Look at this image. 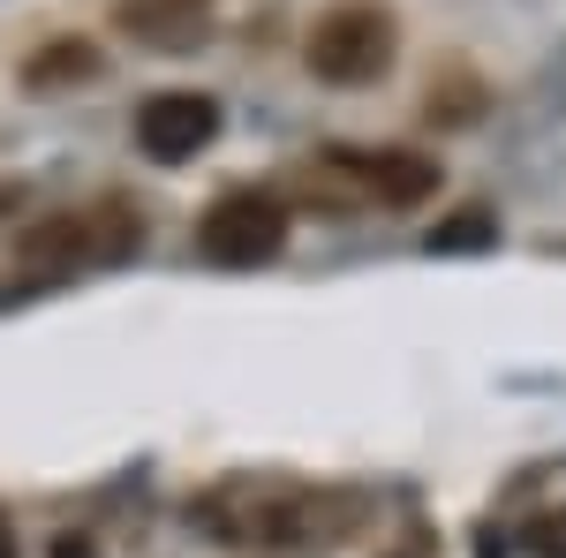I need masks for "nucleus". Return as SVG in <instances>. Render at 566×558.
Here are the masks:
<instances>
[{
    "instance_id": "nucleus-9",
    "label": "nucleus",
    "mask_w": 566,
    "mask_h": 558,
    "mask_svg": "<svg viewBox=\"0 0 566 558\" xmlns=\"http://www.w3.org/2000/svg\"><path fill=\"white\" fill-rule=\"evenodd\" d=\"M491 234H499V219H491V212H453V219L431 234V250H483Z\"/></svg>"
},
{
    "instance_id": "nucleus-3",
    "label": "nucleus",
    "mask_w": 566,
    "mask_h": 558,
    "mask_svg": "<svg viewBox=\"0 0 566 558\" xmlns=\"http://www.w3.org/2000/svg\"><path fill=\"white\" fill-rule=\"evenodd\" d=\"M197 250L219 272H258L287 250V197L280 189H227L212 212L197 219Z\"/></svg>"
},
{
    "instance_id": "nucleus-4",
    "label": "nucleus",
    "mask_w": 566,
    "mask_h": 558,
    "mask_svg": "<svg viewBox=\"0 0 566 558\" xmlns=\"http://www.w3.org/2000/svg\"><path fill=\"white\" fill-rule=\"evenodd\" d=\"M333 173H348L355 204H386V212H408V204H423L438 189V159H423V151H333L325 159Z\"/></svg>"
},
{
    "instance_id": "nucleus-6",
    "label": "nucleus",
    "mask_w": 566,
    "mask_h": 558,
    "mask_svg": "<svg viewBox=\"0 0 566 558\" xmlns=\"http://www.w3.org/2000/svg\"><path fill=\"white\" fill-rule=\"evenodd\" d=\"M122 23L144 31V39H189V31H205V0H129L122 8Z\"/></svg>"
},
{
    "instance_id": "nucleus-1",
    "label": "nucleus",
    "mask_w": 566,
    "mask_h": 558,
    "mask_svg": "<svg viewBox=\"0 0 566 558\" xmlns=\"http://www.w3.org/2000/svg\"><path fill=\"white\" fill-rule=\"evenodd\" d=\"M363 520H370V498L348 483L227 475L197 498V528L212 544H348Z\"/></svg>"
},
{
    "instance_id": "nucleus-10",
    "label": "nucleus",
    "mask_w": 566,
    "mask_h": 558,
    "mask_svg": "<svg viewBox=\"0 0 566 558\" xmlns=\"http://www.w3.org/2000/svg\"><path fill=\"white\" fill-rule=\"evenodd\" d=\"M528 551H536V558H566V506L528 520Z\"/></svg>"
},
{
    "instance_id": "nucleus-7",
    "label": "nucleus",
    "mask_w": 566,
    "mask_h": 558,
    "mask_svg": "<svg viewBox=\"0 0 566 558\" xmlns=\"http://www.w3.org/2000/svg\"><path fill=\"white\" fill-rule=\"evenodd\" d=\"M23 76H31L39 91H53V84H91V76H98V45H84V39H53L39 61L23 69Z\"/></svg>"
},
{
    "instance_id": "nucleus-5",
    "label": "nucleus",
    "mask_w": 566,
    "mask_h": 558,
    "mask_svg": "<svg viewBox=\"0 0 566 558\" xmlns=\"http://www.w3.org/2000/svg\"><path fill=\"white\" fill-rule=\"evenodd\" d=\"M212 136H219V106L205 91H159V98H144V114H136V151L159 159V167L197 159Z\"/></svg>"
},
{
    "instance_id": "nucleus-11",
    "label": "nucleus",
    "mask_w": 566,
    "mask_h": 558,
    "mask_svg": "<svg viewBox=\"0 0 566 558\" xmlns=\"http://www.w3.org/2000/svg\"><path fill=\"white\" fill-rule=\"evenodd\" d=\"M0 558H15V528H8V514H0Z\"/></svg>"
},
{
    "instance_id": "nucleus-12",
    "label": "nucleus",
    "mask_w": 566,
    "mask_h": 558,
    "mask_svg": "<svg viewBox=\"0 0 566 558\" xmlns=\"http://www.w3.org/2000/svg\"><path fill=\"white\" fill-rule=\"evenodd\" d=\"M53 558H91V544H76V536H69V544H61Z\"/></svg>"
},
{
    "instance_id": "nucleus-2",
    "label": "nucleus",
    "mask_w": 566,
    "mask_h": 558,
    "mask_svg": "<svg viewBox=\"0 0 566 558\" xmlns=\"http://www.w3.org/2000/svg\"><path fill=\"white\" fill-rule=\"evenodd\" d=\"M392 53H400V23H392L386 0H340V8H325V15L310 23V39H303L310 76L333 84V91L378 84L392 69Z\"/></svg>"
},
{
    "instance_id": "nucleus-8",
    "label": "nucleus",
    "mask_w": 566,
    "mask_h": 558,
    "mask_svg": "<svg viewBox=\"0 0 566 558\" xmlns=\"http://www.w3.org/2000/svg\"><path fill=\"white\" fill-rule=\"evenodd\" d=\"M476 114H483V84L469 76V69H453L446 84H431V122L461 129V122H476Z\"/></svg>"
}]
</instances>
